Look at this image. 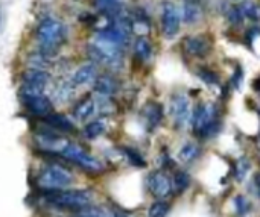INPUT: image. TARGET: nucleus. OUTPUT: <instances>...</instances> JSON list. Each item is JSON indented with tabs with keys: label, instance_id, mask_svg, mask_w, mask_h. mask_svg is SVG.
<instances>
[{
	"label": "nucleus",
	"instance_id": "nucleus-1",
	"mask_svg": "<svg viewBox=\"0 0 260 217\" xmlns=\"http://www.w3.org/2000/svg\"><path fill=\"white\" fill-rule=\"evenodd\" d=\"M193 131L198 137H210L219 131V113L213 103L198 105L192 117Z\"/></svg>",
	"mask_w": 260,
	"mask_h": 217
},
{
	"label": "nucleus",
	"instance_id": "nucleus-2",
	"mask_svg": "<svg viewBox=\"0 0 260 217\" xmlns=\"http://www.w3.org/2000/svg\"><path fill=\"white\" fill-rule=\"evenodd\" d=\"M46 200L57 208L67 209H84L91 200L93 194L88 190H67V191H49Z\"/></svg>",
	"mask_w": 260,
	"mask_h": 217
},
{
	"label": "nucleus",
	"instance_id": "nucleus-3",
	"mask_svg": "<svg viewBox=\"0 0 260 217\" xmlns=\"http://www.w3.org/2000/svg\"><path fill=\"white\" fill-rule=\"evenodd\" d=\"M73 182V176L61 166H47L37 178V184L44 190L60 191Z\"/></svg>",
	"mask_w": 260,
	"mask_h": 217
},
{
	"label": "nucleus",
	"instance_id": "nucleus-4",
	"mask_svg": "<svg viewBox=\"0 0 260 217\" xmlns=\"http://www.w3.org/2000/svg\"><path fill=\"white\" fill-rule=\"evenodd\" d=\"M63 158L64 159H69L75 164L81 166L84 170L87 172H100L102 170V164L100 161L96 159L94 156H91L88 152H85L82 147H79L78 144H73V143H69L66 146V149L61 152Z\"/></svg>",
	"mask_w": 260,
	"mask_h": 217
},
{
	"label": "nucleus",
	"instance_id": "nucleus-5",
	"mask_svg": "<svg viewBox=\"0 0 260 217\" xmlns=\"http://www.w3.org/2000/svg\"><path fill=\"white\" fill-rule=\"evenodd\" d=\"M64 26L60 22L46 19L37 29V40L41 46H58L64 40Z\"/></svg>",
	"mask_w": 260,
	"mask_h": 217
},
{
	"label": "nucleus",
	"instance_id": "nucleus-6",
	"mask_svg": "<svg viewBox=\"0 0 260 217\" xmlns=\"http://www.w3.org/2000/svg\"><path fill=\"white\" fill-rule=\"evenodd\" d=\"M180 22H181V17L177 7L172 2H165L163 13H162V31L168 40L174 38L178 34Z\"/></svg>",
	"mask_w": 260,
	"mask_h": 217
},
{
	"label": "nucleus",
	"instance_id": "nucleus-7",
	"mask_svg": "<svg viewBox=\"0 0 260 217\" xmlns=\"http://www.w3.org/2000/svg\"><path fill=\"white\" fill-rule=\"evenodd\" d=\"M171 116L177 128H183L190 119V102L186 96L178 94L171 99Z\"/></svg>",
	"mask_w": 260,
	"mask_h": 217
},
{
	"label": "nucleus",
	"instance_id": "nucleus-8",
	"mask_svg": "<svg viewBox=\"0 0 260 217\" xmlns=\"http://www.w3.org/2000/svg\"><path fill=\"white\" fill-rule=\"evenodd\" d=\"M148 188L159 199H165L172 193V181L163 172H152L148 176Z\"/></svg>",
	"mask_w": 260,
	"mask_h": 217
},
{
	"label": "nucleus",
	"instance_id": "nucleus-9",
	"mask_svg": "<svg viewBox=\"0 0 260 217\" xmlns=\"http://www.w3.org/2000/svg\"><path fill=\"white\" fill-rule=\"evenodd\" d=\"M38 144L44 149V152H63L66 149V146L69 144V141L63 137H60L58 134H54L50 131H40L38 137H37Z\"/></svg>",
	"mask_w": 260,
	"mask_h": 217
},
{
	"label": "nucleus",
	"instance_id": "nucleus-10",
	"mask_svg": "<svg viewBox=\"0 0 260 217\" xmlns=\"http://www.w3.org/2000/svg\"><path fill=\"white\" fill-rule=\"evenodd\" d=\"M184 47L190 55L205 57L212 49V43L204 35H193V37L184 38Z\"/></svg>",
	"mask_w": 260,
	"mask_h": 217
},
{
	"label": "nucleus",
	"instance_id": "nucleus-11",
	"mask_svg": "<svg viewBox=\"0 0 260 217\" xmlns=\"http://www.w3.org/2000/svg\"><path fill=\"white\" fill-rule=\"evenodd\" d=\"M142 114H143V120L146 123V129L152 131V129L157 128L163 120V108L160 103L151 102V103L145 105Z\"/></svg>",
	"mask_w": 260,
	"mask_h": 217
},
{
	"label": "nucleus",
	"instance_id": "nucleus-12",
	"mask_svg": "<svg viewBox=\"0 0 260 217\" xmlns=\"http://www.w3.org/2000/svg\"><path fill=\"white\" fill-rule=\"evenodd\" d=\"M25 105L28 108V111L37 116H47L52 113V102L46 96H37L25 100Z\"/></svg>",
	"mask_w": 260,
	"mask_h": 217
},
{
	"label": "nucleus",
	"instance_id": "nucleus-13",
	"mask_svg": "<svg viewBox=\"0 0 260 217\" xmlns=\"http://www.w3.org/2000/svg\"><path fill=\"white\" fill-rule=\"evenodd\" d=\"M44 123L52 126L57 131H61V132H73L75 131V126L73 123L64 116V114H58V113H50L44 117Z\"/></svg>",
	"mask_w": 260,
	"mask_h": 217
},
{
	"label": "nucleus",
	"instance_id": "nucleus-14",
	"mask_svg": "<svg viewBox=\"0 0 260 217\" xmlns=\"http://www.w3.org/2000/svg\"><path fill=\"white\" fill-rule=\"evenodd\" d=\"M117 90H119L117 81H116L114 78H111V76H107V75L97 78L96 82H94V91L99 93L100 96H107V97H110V96H113Z\"/></svg>",
	"mask_w": 260,
	"mask_h": 217
},
{
	"label": "nucleus",
	"instance_id": "nucleus-15",
	"mask_svg": "<svg viewBox=\"0 0 260 217\" xmlns=\"http://www.w3.org/2000/svg\"><path fill=\"white\" fill-rule=\"evenodd\" d=\"M96 111V102L93 97L87 96L84 99H81L76 106H75V110H73V116L78 119V120H87L93 113Z\"/></svg>",
	"mask_w": 260,
	"mask_h": 217
},
{
	"label": "nucleus",
	"instance_id": "nucleus-16",
	"mask_svg": "<svg viewBox=\"0 0 260 217\" xmlns=\"http://www.w3.org/2000/svg\"><path fill=\"white\" fill-rule=\"evenodd\" d=\"M96 76V67L94 64H85L79 67L73 75V85H85L91 82Z\"/></svg>",
	"mask_w": 260,
	"mask_h": 217
},
{
	"label": "nucleus",
	"instance_id": "nucleus-17",
	"mask_svg": "<svg viewBox=\"0 0 260 217\" xmlns=\"http://www.w3.org/2000/svg\"><path fill=\"white\" fill-rule=\"evenodd\" d=\"M49 81V75L44 70H37V69H29L23 75V82L25 84H32L38 87H46Z\"/></svg>",
	"mask_w": 260,
	"mask_h": 217
},
{
	"label": "nucleus",
	"instance_id": "nucleus-18",
	"mask_svg": "<svg viewBox=\"0 0 260 217\" xmlns=\"http://www.w3.org/2000/svg\"><path fill=\"white\" fill-rule=\"evenodd\" d=\"M134 52H136V57L140 58L142 61L149 60L151 53H152L151 43H149L145 37H139V38L134 41Z\"/></svg>",
	"mask_w": 260,
	"mask_h": 217
},
{
	"label": "nucleus",
	"instance_id": "nucleus-19",
	"mask_svg": "<svg viewBox=\"0 0 260 217\" xmlns=\"http://www.w3.org/2000/svg\"><path fill=\"white\" fill-rule=\"evenodd\" d=\"M199 153H201V150H199V147H198L196 144H193V143H186V144L180 149L178 156H180V159H181L183 162H193V161L199 156Z\"/></svg>",
	"mask_w": 260,
	"mask_h": 217
},
{
	"label": "nucleus",
	"instance_id": "nucleus-20",
	"mask_svg": "<svg viewBox=\"0 0 260 217\" xmlns=\"http://www.w3.org/2000/svg\"><path fill=\"white\" fill-rule=\"evenodd\" d=\"M107 129V125L103 120H94L91 123H88L85 128H84V135L90 140H94L97 137H100L103 132Z\"/></svg>",
	"mask_w": 260,
	"mask_h": 217
},
{
	"label": "nucleus",
	"instance_id": "nucleus-21",
	"mask_svg": "<svg viewBox=\"0 0 260 217\" xmlns=\"http://www.w3.org/2000/svg\"><path fill=\"white\" fill-rule=\"evenodd\" d=\"M76 217H117V214L99 206H87L78 212Z\"/></svg>",
	"mask_w": 260,
	"mask_h": 217
},
{
	"label": "nucleus",
	"instance_id": "nucleus-22",
	"mask_svg": "<svg viewBox=\"0 0 260 217\" xmlns=\"http://www.w3.org/2000/svg\"><path fill=\"white\" fill-rule=\"evenodd\" d=\"M201 16V11L198 8L196 4L193 2H187L184 4V8H183V20L189 25H192L193 22H196Z\"/></svg>",
	"mask_w": 260,
	"mask_h": 217
},
{
	"label": "nucleus",
	"instance_id": "nucleus-23",
	"mask_svg": "<svg viewBox=\"0 0 260 217\" xmlns=\"http://www.w3.org/2000/svg\"><path fill=\"white\" fill-rule=\"evenodd\" d=\"M171 206L168 202L165 200H159V202H155L149 206L148 209V217H166L168 212H169Z\"/></svg>",
	"mask_w": 260,
	"mask_h": 217
},
{
	"label": "nucleus",
	"instance_id": "nucleus-24",
	"mask_svg": "<svg viewBox=\"0 0 260 217\" xmlns=\"http://www.w3.org/2000/svg\"><path fill=\"white\" fill-rule=\"evenodd\" d=\"M190 184V176L186 172H177L174 175V181H172V187L175 188V191L180 194L183 193Z\"/></svg>",
	"mask_w": 260,
	"mask_h": 217
},
{
	"label": "nucleus",
	"instance_id": "nucleus-25",
	"mask_svg": "<svg viewBox=\"0 0 260 217\" xmlns=\"http://www.w3.org/2000/svg\"><path fill=\"white\" fill-rule=\"evenodd\" d=\"M249 167H251V164H249V161H248L245 156H242V158L237 159V162H236V169H234V176H236V179H237L239 182H242V181L245 179V176H246L248 172H249Z\"/></svg>",
	"mask_w": 260,
	"mask_h": 217
},
{
	"label": "nucleus",
	"instance_id": "nucleus-26",
	"mask_svg": "<svg viewBox=\"0 0 260 217\" xmlns=\"http://www.w3.org/2000/svg\"><path fill=\"white\" fill-rule=\"evenodd\" d=\"M198 76L207 84V85H219V76L213 72V70H210V69H205V67H201V69H198Z\"/></svg>",
	"mask_w": 260,
	"mask_h": 217
},
{
	"label": "nucleus",
	"instance_id": "nucleus-27",
	"mask_svg": "<svg viewBox=\"0 0 260 217\" xmlns=\"http://www.w3.org/2000/svg\"><path fill=\"white\" fill-rule=\"evenodd\" d=\"M239 8H240L243 17H248L251 20H258L260 19V8L255 4H252V2H243Z\"/></svg>",
	"mask_w": 260,
	"mask_h": 217
},
{
	"label": "nucleus",
	"instance_id": "nucleus-28",
	"mask_svg": "<svg viewBox=\"0 0 260 217\" xmlns=\"http://www.w3.org/2000/svg\"><path fill=\"white\" fill-rule=\"evenodd\" d=\"M122 152L125 153V156H126V159L131 162L133 166H136V167H145L146 166V162H145V159H143V156L139 153V152H136L134 149H129V147H123L122 149Z\"/></svg>",
	"mask_w": 260,
	"mask_h": 217
},
{
	"label": "nucleus",
	"instance_id": "nucleus-29",
	"mask_svg": "<svg viewBox=\"0 0 260 217\" xmlns=\"http://www.w3.org/2000/svg\"><path fill=\"white\" fill-rule=\"evenodd\" d=\"M96 102V108H99V111L103 113V114H110L113 113V103H111V99L107 97V96H99Z\"/></svg>",
	"mask_w": 260,
	"mask_h": 217
},
{
	"label": "nucleus",
	"instance_id": "nucleus-30",
	"mask_svg": "<svg viewBox=\"0 0 260 217\" xmlns=\"http://www.w3.org/2000/svg\"><path fill=\"white\" fill-rule=\"evenodd\" d=\"M233 202H234V209L239 215H245L251 209V203L243 196H236Z\"/></svg>",
	"mask_w": 260,
	"mask_h": 217
},
{
	"label": "nucleus",
	"instance_id": "nucleus-31",
	"mask_svg": "<svg viewBox=\"0 0 260 217\" xmlns=\"http://www.w3.org/2000/svg\"><path fill=\"white\" fill-rule=\"evenodd\" d=\"M29 63L34 66V69H37V70H43L44 67H47L49 60H47L46 57H43L41 53H38V55L31 57V58H29Z\"/></svg>",
	"mask_w": 260,
	"mask_h": 217
},
{
	"label": "nucleus",
	"instance_id": "nucleus-32",
	"mask_svg": "<svg viewBox=\"0 0 260 217\" xmlns=\"http://www.w3.org/2000/svg\"><path fill=\"white\" fill-rule=\"evenodd\" d=\"M228 19H230V22H231V23H234V25L242 23V20H243V14H242L240 8H239V7H231V8H230V11H228Z\"/></svg>",
	"mask_w": 260,
	"mask_h": 217
},
{
	"label": "nucleus",
	"instance_id": "nucleus-33",
	"mask_svg": "<svg viewBox=\"0 0 260 217\" xmlns=\"http://www.w3.org/2000/svg\"><path fill=\"white\" fill-rule=\"evenodd\" d=\"M116 2H117V0H97V5L108 10V8H113L116 5Z\"/></svg>",
	"mask_w": 260,
	"mask_h": 217
},
{
	"label": "nucleus",
	"instance_id": "nucleus-34",
	"mask_svg": "<svg viewBox=\"0 0 260 217\" xmlns=\"http://www.w3.org/2000/svg\"><path fill=\"white\" fill-rule=\"evenodd\" d=\"M240 84H242V72L237 70L236 75H234V78H233V85H234L236 88H240Z\"/></svg>",
	"mask_w": 260,
	"mask_h": 217
},
{
	"label": "nucleus",
	"instance_id": "nucleus-35",
	"mask_svg": "<svg viewBox=\"0 0 260 217\" xmlns=\"http://www.w3.org/2000/svg\"><path fill=\"white\" fill-rule=\"evenodd\" d=\"M252 87H254V90H257V91L260 93V78H257V79L252 82Z\"/></svg>",
	"mask_w": 260,
	"mask_h": 217
},
{
	"label": "nucleus",
	"instance_id": "nucleus-36",
	"mask_svg": "<svg viewBox=\"0 0 260 217\" xmlns=\"http://www.w3.org/2000/svg\"><path fill=\"white\" fill-rule=\"evenodd\" d=\"M254 181H255V185H257V188H258V196H260V173L255 175Z\"/></svg>",
	"mask_w": 260,
	"mask_h": 217
},
{
	"label": "nucleus",
	"instance_id": "nucleus-37",
	"mask_svg": "<svg viewBox=\"0 0 260 217\" xmlns=\"http://www.w3.org/2000/svg\"><path fill=\"white\" fill-rule=\"evenodd\" d=\"M117 217H122V215H117Z\"/></svg>",
	"mask_w": 260,
	"mask_h": 217
}]
</instances>
